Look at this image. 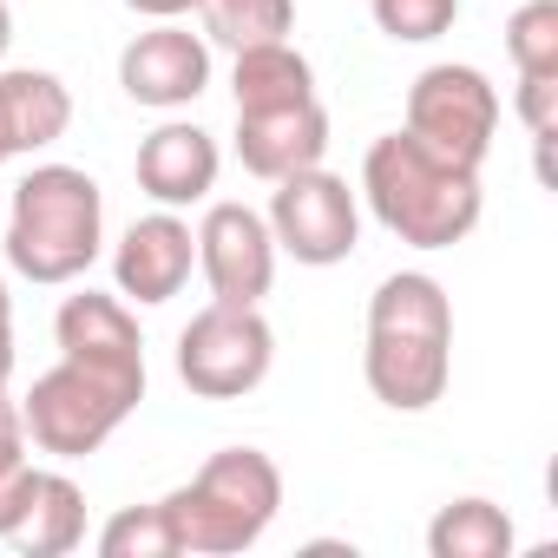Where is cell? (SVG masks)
<instances>
[{"label": "cell", "instance_id": "cell-6", "mask_svg": "<svg viewBox=\"0 0 558 558\" xmlns=\"http://www.w3.org/2000/svg\"><path fill=\"white\" fill-rule=\"evenodd\" d=\"M493 132H499V93L480 66L440 60L408 86V138H421L427 151L480 171L493 151Z\"/></svg>", "mask_w": 558, "mask_h": 558}, {"label": "cell", "instance_id": "cell-19", "mask_svg": "<svg viewBox=\"0 0 558 558\" xmlns=\"http://www.w3.org/2000/svg\"><path fill=\"white\" fill-rule=\"evenodd\" d=\"M368 329H408V336H447L453 342V303L427 269H401L368 296Z\"/></svg>", "mask_w": 558, "mask_h": 558}, {"label": "cell", "instance_id": "cell-13", "mask_svg": "<svg viewBox=\"0 0 558 558\" xmlns=\"http://www.w3.org/2000/svg\"><path fill=\"white\" fill-rule=\"evenodd\" d=\"M217 165H223V158H217V138H210L204 125H184V119L145 132V138H138V158H132L138 191H145L158 210L204 204V197L217 191Z\"/></svg>", "mask_w": 558, "mask_h": 558}, {"label": "cell", "instance_id": "cell-18", "mask_svg": "<svg viewBox=\"0 0 558 558\" xmlns=\"http://www.w3.org/2000/svg\"><path fill=\"white\" fill-rule=\"evenodd\" d=\"M427 551L434 558H506L512 551V519L506 506L466 493V499H447L427 525Z\"/></svg>", "mask_w": 558, "mask_h": 558}, {"label": "cell", "instance_id": "cell-9", "mask_svg": "<svg viewBox=\"0 0 558 558\" xmlns=\"http://www.w3.org/2000/svg\"><path fill=\"white\" fill-rule=\"evenodd\" d=\"M119 86H125L132 106L178 112V106H191L210 86V40L178 27V21H158L119 53Z\"/></svg>", "mask_w": 558, "mask_h": 558}, {"label": "cell", "instance_id": "cell-7", "mask_svg": "<svg viewBox=\"0 0 558 558\" xmlns=\"http://www.w3.org/2000/svg\"><path fill=\"white\" fill-rule=\"evenodd\" d=\"M269 236H276V250H290L310 269L349 263L362 243V204H355L349 178H336L323 165L283 178L269 191Z\"/></svg>", "mask_w": 558, "mask_h": 558}, {"label": "cell", "instance_id": "cell-24", "mask_svg": "<svg viewBox=\"0 0 558 558\" xmlns=\"http://www.w3.org/2000/svg\"><path fill=\"white\" fill-rule=\"evenodd\" d=\"M34 460L27 447H0V538H14L21 519H27V499H34Z\"/></svg>", "mask_w": 558, "mask_h": 558}, {"label": "cell", "instance_id": "cell-23", "mask_svg": "<svg viewBox=\"0 0 558 558\" xmlns=\"http://www.w3.org/2000/svg\"><path fill=\"white\" fill-rule=\"evenodd\" d=\"M368 14H375V27H381L388 40H401V47H427V40L453 34L460 0H368Z\"/></svg>", "mask_w": 558, "mask_h": 558}, {"label": "cell", "instance_id": "cell-30", "mask_svg": "<svg viewBox=\"0 0 558 558\" xmlns=\"http://www.w3.org/2000/svg\"><path fill=\"white\" fill-rule=\"evenodd\" d=\"M8 158H14V151H8V138H0V165H8Z\"/></svg>", "mask_w": 558, "mask_h": 558}, {"label": "cell", "instance_id": "cell-20", "mask_svg": "<svg viewBox=\"0 0 558 558\" xmlns=\"http://www.w3.org/2000/svg\"><path fill=\"white\" fill-rule=\"evenodd\" d=\"M197 21H204V40L243 53L263 40H290L296 0H197Z\"/></svg>", "mask_w": 558, "mask_h": 558}, {"label": "cell", "instance_id": "cell-25", "mask_svg": "<svg viewBox=\"0 0 558 558\" xmlns=\"http://www.w3.org/2000/svg\"><path fill=\"white\" fill-rule=\"evenodd\" d=\"M519 119L532 145L558 138V73H519Z\"/></svg>", "mask_w": 558, "mask_h": 558}, {"label": "cell", "instance_id": "cell-21", "mask_svg": "<svg viewBox=\"0 0 558 558\" xmlns=\"http://www.w3.org/2000/svg\"><path fill=\"white\" fill-rule=\"evenodd\" d=\"M99 551H106V558H184V545H178V525H171L165 499L112 512V519H106V532H99Z\"/></svg>", "mask_w": 558, "mask_h": 558}, {"label": "cell", "instance_id": "cell-1", "mask_svg": "<svg viewBox=\"0 0 558 558\" xmlns=\"http://www.w3.org/2000/svg\"><path fill=\"white\" fill-rule=\"evenodd\" d=\"M362 197L381 217V230L401 236V243H414V250H453V243H466L473 223H480V210H486L480 171L427 151L408 132H388V138L368 145V158H362Z\"/></svg>", "mask_w": 558, "mask_h": 558}, {"label": "cell", "instance_id": "cell-3", "mask_svg": "<svg viewBox=\"0 0 558 558\" xmlns=\"http://www.w3.org/2000/svg\"><path fill=\"white\" fill-rule=\"evenodd\" d=\"M165 512H171L184 551L236 558L276 525V512H283V466L256 447H223L184 486L165 493Z\"/></svg>", "mask_w": 558, "mask_h": 558}, {"label": "cell", "instance_id": "cell-15", "mask_svg": "<svg viewBox=\"0 0 558 558\" xmlns=\"http://www.w3.org/2000/svg\"><path fill=\"white\" fill-rule=\"evenodd\" d=\"M73 125V93L60 73H40V66H8L0 73V138L8 151H47L60 145Z\"/></svg>", "mask_w": 558, "mask_h": 558}, {"label": "cell", "instance_id": "cell-12", "mask_svg": "<svg viewBox=\"0 0 558 558\" xmlns=\"http://www.w3.org/2000/svg\"><path fill=\"white\" fill-rule=\"evenodd\" d=\"M323 151H329V112H323V99L276 106V112H236V158L263 184H283V178L323 165Z\"/></svg>", "mask_w": 558, "mask_h": 558}, {"label": "cell", "instance_id": "cell-8", "mask_svg": "<svg viewBox=\"0 0 558 558\" xmlns=\"http://www.w3.org/2000/svg\"><path fill=\"white\" fill-rule=\"evenodd\" d=\"M197 269L210 283V303H263L276 283V236L269 217L250 204H210L197 223Z\"/></svg>", "mask_w": 558, "mask_h": 558}, {"label": "cell", "instance_id": "cell-16", "mask_svg": "<svg viewBox=\"0 0 558 558\" xmlns=\"http://www.w3.org/2000/svg\"><path fill=\"white\" fill-rule=\"evenodd\" d=\"M230 93H236V112L303 106V99H316V66H310L290 40H263V47H243V53H236Z\"/></svg>", "mask_w": 558, "mask_h": 558}, {"label": "cell", "instance_id": "cell-11", "mask_svg": "<svg viewBox=\"0 0 558 558\" xmlns=\"http://www.w3.org/2000/svg\"><path fill=\"white\" fill-rule=\"evenodd\" d=\"M191 263H197V236H191V223H184L178 210L138 217V223L119 236V250H112L119 296H132V303H145V310L171 303V296L191 283Z\"/></svg>", "mask_w": 558, "mask_h": 558}, {"label": "cell", "instance_id": "cell-28", "mask_svg": "<svg viewBox=\"0 0 558 558\" xmlns=\"http://www.w3.org/2000/svg\"><path fill=\"white\" fill-rule=\"evenodd\" d=\"M132 14H145V21H178V14H191L197 0H125Z\"/></svg>", "mask_w": 558, "mask_h": 558}, {"label": "cell", "instance_id": "cell-17", "mask_svg": "<svg viewBox=\"0 0 558 558\" xmlns=\"http://www.w3.org/2000/svg\"><path fill=\"white\" fill-rule=\"evenodd\" d=\"M80 538H86V493H80V480L40 466V473H34L27 519H21V532H14L8 545H21L27 558H66Z\"/></svg>", "mask_w": 558, "mask_h": 558}, {"label": "cell", "instance_id": "cell-29", "mask_svg": "<svg viewBox=\"0 0 558 558\" xmlns=\"http://www.w3.org/2000/svg\"><path fill=\"white\" fill-rule=\"evenodd\" d=\"M8 47H14V8L0 0V53H8Z\"/></svg>", "mask_w": 558, "mask_h": 558}, {"label": "cell", "instance_id": "cell-4", "mask_svg": "<svg viewBox=\"0 0 558 558\" xmlns=\"http://www.w3.org/2000/svg\"><path fill=\"white\" fill-rule=\"evenodd\" d=\"M145 401V381L132 375H106V368H86L73 355H60V368H47L34 381V395L21 401V421H27V440L53 460H86L99 453L125 414Z\"/></svg>", "mask_w": 558, "mask_h": 558}, {"label": "cell", "instance_id": "cell-2", "mask_svg": "<svg viewBox=\"0 0 558 558\" xmlns=\"http://www.w3.org/2000/svg\"><path fill=\"white\" fill-rule=\"evenodd\" d=\"M106 243V191L80 165H34L8 204V263L27 283H80Z\"/></svg>", "mask_w": 558, "mask_h": 558}, {"label": "cell", "instance_id": "cell-27", "mask_svg": "<svg viewBox=\"0 0 558 558\" xmlns=\"http://www.w3.org/2000/svg\"><path fill=\"white\" fill-rule=\"evenodd\" d=\"M0 447H27V421H21V401L0 388Z\"/></svg>", "mask_w": 558, "mask_h": 558}, {"label": "cell", "instance_id": "cell-26", "mask_svg": "<svg viewBox=\"0 0 558 558\" xmlns=\"http://www.w3.org/2000/svg\"><path fill=\"white\" fill-rule=\"evenodd\" d=\"M8 375H14V296L0 283V388H8Z\"/></svg>", "mask_w": 558, "mask_h": 558}, {"label": "cell", "instance_id": "cell-5", "mask_svg": "<svg viewBox=\"0 0 558 558\" xmlns=\"http://www.w3.org/2000/svg\"><path fill=\"white\" fill-rule=\"evenodd\" d=\"M276 329L250 303H210L178 336V381L197 401H243L269 381Z\"/></svg>", "mask_w": 558, "mask_h": 558}, {"label": "cell", "instance_id": "cell-22", "mask_svg": "<svg viewBox=\"0 0 558 558\" xmlns=\"http://www.w3.org/2000/svg\"><path fill=\"white\" fill-rule=\"evenodd\" d=\"M506 53L519 73H558V0H525L506 21Z\"/></svg>", "mask_w": 558, "mask_h": 558}, {"label": "cell", "instance_id": "cell-14", "mask_svg": "<svg viewBox=\"0 0 558 558\" xmlns=\"http://www.w3.org/2000/svg\"><path fill=\"white\" fill-rule=\"evenodd\" d=\"M53 342H60V355H73L86 368L145 381V336H138V323L119 296H99V290L66 296L60 316H53Z\"/></svg>", "mask_w": 558, "mask_h": 558}, {"label": "cell", "instance_id": "cell-10", "mask_svg": "<svg viewBox=\"0 0 558 558\" xmlns=\"http://www.w3.org/2000/svg\"><path fill=\"white\" fill-rule=\"evenodd\" d=\"M368 395L395 414H427L453 381V342L447 336H408V329H368L362 349Z\"/></svg>", "mask_w": 558, "mask_h": 558}]
</instances>
